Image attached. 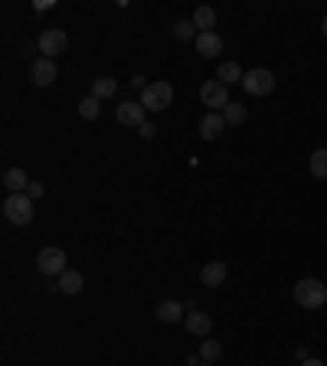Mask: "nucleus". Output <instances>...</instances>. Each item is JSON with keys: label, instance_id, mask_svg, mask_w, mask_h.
<instances>
[{"label": "nucleus", "instance_id": "nucleus-1", "mask_svg": "<svg viewBox=\"0 0 327 366\" xmlns=\"http://www.w3.org/2000/svg\"><path fill=\"white\" fill-rule=\"evenodd\" d=\"M294 301L308 311H317L327 304V285L324 281H317V278H301L298 285H294Z\"/></svg>", "mask_w": 327, "mask_h": 366}, {"label": "nucleus", "instance_id": "nucleus-2", "mask_svg": "<svg viewBox=\"0 0 327 366\" xmlns=\"http://www.w3.org/2000/svg\"><path fill=\"white\" fill-rule=\"evenodd\" d=\"M33 203L36 200H30V193H10L3 200V216H7V223H13V226H30V223H33Z\"/></svg>", "mask_w": 327, "mask_h": 366}, {"label": "nucleus", "instance_id": "nucleus-3", "mask_svg": "<svg viewBox=\"0 0 327 366\" xmlns=\"http://www.w3.org/2000/svg\"><path fill=\"white\" fill-rule=\"evenodd\" d=\"M141 105L148 112H167L174 105V85L170 82H151L148 89L141 92Z\"/></svg>", "mask_w": 327, "mask_h": 366}, {"label": "nucleus", "instance_id": "nucleus-4", "mask_svg": "<svg viewBox=\"0 0 327 366\" xmlns=\"http://www.w3.org/2000/svg\"><path fill=\"white\" fill-rule=\"evenodd\" d=\"M200 102L206 105L210 112H226V105H229V89H226L220 79H206L203 82V89H200Z\"/></svg>", "mask_w": 327, "mask_h": 366}, {"label": "nucleus", "instance_id": "nucleus-5", "mask_svg": "<svg viewBox=\"0 0 327 366\" xmlns=\"http://www.w3.org/2000/svg\"><path fill=\"white\" fill-rule=\"evenodd\" d=\"M242 89L249 92V95H256V98L269 95V92L275 89V76H272V69H249V72L242 76Z\"/></svg>", "mask_w": 327, "mask_h": 366}, {"label": "nucleus", "instance_id": "nucleus-6", "mask_svg": "<svg viewBox=\"0 0 327 366\" xmlns=\"http://www.w3.org/2000/svg\"><path fill=\"white\" fill-rule=\"evenodd\" d=\"M36 265H39V272L46 274V278H53V274H62L66 272V252L59 249V245H46V249L36 255Z\"/></svg>", "mask_w": 327, "mask_h": 366}, {"label": "nucleus", "instance_id": "nucleus-7", "mask_svg": "<svg viewBox=\"0 0 327 366\" xmlns=\"http://www.w3.org/2000/svg\"><path fill=\"white\" fill-rule=\"evenodd\" d=\"M36 46H39V53L46 59H53V56H59V53L69 49V36L62 33V30H46V33L36 40Z\"/></svg>", "mask_w": 327, "mask_h": 366}, {"label": "nucleus", "instance_id": "nucleus-8", "mask_svg": "<svg viewBox=\"0 0 327 366\" xmlns=\"http://www.w3.org/2000/svg\"><path fill=\"white\" fill-rule=\"evenodd\" d=\"M148 108L141 102H121L118 105V112H115V118H118V125H125V128H141L148 118Z\"/></svg>", "mask_w": 327, "mask_h": 366}, {"label": "nucleus", "instance_id": "nucleus-9", "mask_svg": "<svg viewBox=\"0 0 327 366\" xmlns=\"http://www.w3.org/2000/svg\"><path fill=\"white\" fill-rule=\"evenodd\" d=\"M30 76H33V82L39 85V89H46V85H53V82H56L59 69H56V62H53V59L39 56L33 66H30Z\"/></svg>", "mask_w": 327, "mask_h": 366}, {"label": "nucleus", "instance_id": "nucleus-10", "mask_svg": "<svg viewBox=\"0 0 327 366\" xmlns=\"http://www.w3.org/2000/svg\"><path fill=\"white\" fill-rule=\"evenodd\" d=\"M226 128H229V125H226L222 112H206V114H203V121H200V134H203V141H216Z\"/></svg>", "mask_w": 327, "mask_h": 366}, {"label": "nucleus", "instance_id": "nucleus-11", "mask_svg": "<svg viewBox=\"0 0 327 366\" xmlns=\"http://www.w3.org/2000/svg\"><path fill=\"white\" fill-rule=\"evenodd\" d=\"M226 278H229L226 262H206L203 268H200V281H203V288H220Z\"/></svg>", "mask_w": 327, "mask_h": 366}, {"label": "nucleus", "instance_id": "nucleus-12", "mask_svg": "<svg viewBox=\"0 0 327 366\" xmlns=\"http://www.w3.org/2000/svg\"><path fill=\"white\" fill-rule=\"evenodd\" d=\"M184 301H177V297H164L161 304H157V308H154V314H157V320H161V324H177V320L184 317Z\"/></svg>", "mask_w": 327, "mask_h": 366}, {"label": "nucleus", "instance_id": "nucleus-13", "mask_svg": "<svg viewBox=\"0 0 327 366\" xmlns=\"http://www.w3.org/2000/svg\"><path fill=\"white\" fill-rule=\"evenodd\" d=\"M193 43H197V53L203 59H216L222 53V36L220 33H200Z\"/></svg>", "mask_w": 327, "mask_h": 366}, {"label": "nucleus", "instance_id": "nucleus-14", "mask_svg": "<svg viewBox=\"0 0 327 366\" xmlns=\"http://www.w3.org/2000/svg\"><path fill=\"white\" fill-rule=\"evenodd\" d=\"M184 324H187V331L193 337H210V331H213V317L203 314V311H190L187 317H184Z\"/></svg>", "mask_w": 327, "mask_h": 366}, {"label": "nucleus", "instance_id": "nucleus-15", "mask_svg": "<svg viewBox=\"0 0 327 366\" xmlns=\"http://www.w3.org/2000/svg\"><path fill=\"white\" fill-rule=\"evenodd\" d=\"M82 288H85V278H82L76 268H66V272L59 274L56 281V291H62V295H79Z\"/></svg>", "mask_w": 327, "mask_h": 366}, {"label": "nucleus", "instance_id": "nucleus-16", "mask_svg": "<svg viewBox=\"0 0 327 366\" xmlns=\"http://www.w3.org/2000/svg\"><path fill=\"white\" fill-rule=\"evenodd\" d=\"M30 177H26V171H20V167H10V171L3 173V186L10 190V193H26V186H30Z\"/></svg>", "mask_w": 327, "mask_h": 366}, {"label": "nucleus", "instance_id": "nucleus-17", "mask_svg": "<svg viewBox=\"0 0 327 366\" xmlns=\"http://www.w3.org/2000/svg\"><path fill=\"white\" fill-rule=\"evenodd\" d=\"M92 95L98 98V102H105V98H115V95H118V82L112 79V76H98V79L92 82Z\"/></svg>", "mask_w": 327, "mask_h": 366}, {"label": "nucleus", "instance_id": "nucleus-18", "mask_svg": "<svg viewBox=\"0 0 327 366\" xmlns=\"http://www.w3.org/2000/svg\"><path fill=\"white\" fill-rule=\"evenodd\" d=\"M193 26H197V33H213L216 10H213V7H197V10H193Z\"/></svg>", "mask_w": 327, "mask_h": 366}, {"label": "nucleus", "instance_id": "nucleus-19", "mask_svg": "<svg viewBox=\"0 0 327 366\" xmlns=\"http://www.w3.org/2000/svg\"><path fill=\"white\" fill-rule=\"evenodd\" d=\"M242 69H239V62H222L220 69H216V79L222 82V85H233V82H242Z\"/></svg>", "mask_w": 327, "mask_h": 366}, {"label": "nucleus", "instance_id": "nucleus-20", "mask_svg": "<svg viewBox=\"0 0 327 366\" xmlns=\"http://www.w3.org/2000/svg\"><path fill=\"white\" fill-rule=\"evenodd\" d=\"M220 356H222V343L220 340H203L200 343V360H203V363H216Z\"/></svg>", "mask_w": 327, "mask_h": 366}, {"label": "nucleus", "instance_id": "nucleus-21", "mask_svg": "<svg viewBox=\"0 0 327 366\" xmlns=\"http://www.w3.org/2000/svg\"><path fill=\"white\" fill-rule=\"evenodd\" d=\"M79 114L85 118V121H95V118L102 114V105H98V98H95V95H85V98L79 102Z\"/></svg>", "mask_w": 327, "mask_h": 366}, {"label": "nucleus", "instance_id": "nucleus-22", "mask_svg": "<svg viewBox=\"0 0 327 366\" xmlns=\"http://www.w3.org/2000/svg\"><path fill=\"white\" fill-rule=\"evenodd\" d=\"M311 173L317 180H327V148H317L311 154Z\"/></svg>", "mask_w": 327, "mask_h": 366}, {"label": "nucleus", "instance_id": "nucleus-23", "mask_svg": "<svg viewBox=\"0 0 327 366\" xmlns=\"http://www.w3.org/2000/svg\"><path fill=\"white\" fill-rule=\"evenodd\" d=\"M222 118H226V125H242L245 121V105H239V102H229L226 105V112H222Z\"/></svg>", "mask_w": 327, "mask_h": 366}, {"label": "nucleus", "instance_id": "nucleus-24", "mask_svg": "<svg viewBox=\"0 0 327 366\" xmlns=\"http://www.w3.org/2000/svg\"><path fill=\"white\" fill-rule=\"evenodd\" d=\"M174 36L180 40V43H190V40H197V26H193V20H184V23H177L174 26Z\"/></svg>", "mask_w": 327, "mask_h": 366}, {"label": "nucleus", "instance_id": "nucleus-25", "mask_svg": "<svg viewBox=\"0 0 327 366\" xmlns=\"http://www.w3.org/2000/svg\"><path fill=\"white\" fill-rule=\"evenodd\" d=\"M26 193H30V200H39V196L46 193V186H43V183H30V186H26Z\"/></svg>", "mask_w": 327, "mask_h": 366}, {"label": "nucleus", "instance_id": "nucleus-26", "mask_svg": "<svg viewBox=\"0 0 327 366\" xmlns=\"http://www.w3.org/2000/svg\"><path fill=\"white\" fill-rule=\"evenodd\" d=\"M138 134H141V137H154V134H157V128H154L151 121H144V125L138 128Z\"/></svg>", "mask_w": 327, "mask_h": 366}, {"label": "nucleus", "instance_id": "nucleus-27", "mask_svg": "<svg viewBox=\"0 0 327 366\" xmlns=\"http://www.w3.org/2000/svg\"><path fill=\"white\" fill-rule=\"evenodd\" d=\"M131 85H134V89H148V82H144V76H131Z\"/></svg>", "mask_w": 327, "mask_h": 366}, {"label": "nucleus", "instance_id": "nucleus-28", "mask_svg": "<svg viewBox=\"0 0 327 366\" xmlns=\"http://www.w3.org/2000/svg\"><path fill=\"white\" fill-rule=\"evenodd\" d=\"M301 366H327V363H324V360H317V356H308Z\"/></svg>", "mask_w": 327, "mask_h": 366}, {"label": "nucleus", "instance_id": "nucleus-29", "mask_svg": "<svg viewBox=\"0 0 327 366\" xmlns=\"http://www.w3.org/2000/svg\"><path fill=\"white\" fill-rule=\"evenodd\" d=\"M321 33L327 36V17H324V20H321Z\"/></svg>", "mask_w": 327, "mask_h": 366}, {"label": "nucleus", "instance_id": "nucleus-30", "mask_svg": "<svg viewBox=\"0 0 327 366\" xmlns=\"http://www.w3.org/2000/svg\"><path fill=\"white\" fill-rule=\"evenodd\" d=\"M203 366H210V363H203Z\"/></svg>", "mask_w": 327, "mask_h": 366}]
</instances>
